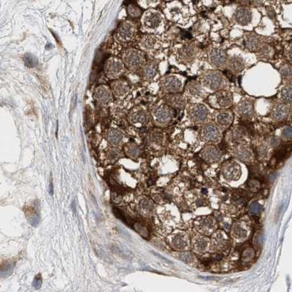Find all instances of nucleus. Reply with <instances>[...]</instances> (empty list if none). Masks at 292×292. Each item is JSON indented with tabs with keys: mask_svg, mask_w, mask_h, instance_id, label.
Returning a JSON list of instances; mask_svg holds the SVG:
<instances>
[{
	"mask_svg": "<svg viewBox=\"0 0 292 292\" xmlns=\"http://www.w3.org/2000/svg\"><path fill=\"white\" fill-rule=\"evenodd\" d=\"M217 101L221 107H227L231 105V98L226 92H220L218 94Z\"/></svg>",
	"mask_w": 292,
	"mask_h": 292,
	"instance_id": "23",
	"label": "nucleus"
},
{
	"mask_svg": "<svg viewBox=\"0 0 292 292\" xmlns=\"http://www.w3.org/2000/svg\"><path fill=\"white\" fill-rule=\"evenodd\" d=\"M94 97L95 100L102 106H108L113 101L111 90L105 85H100L95 88Z\"/></svg>",
	"mask_w": 292,
	"mask_h": 292,
	"instance_id": "3",
	"label": "nucleus"
},
{
	"mask_svg": "<svg viewBox=\"0 0 292 292\" xmlns=\"http://www.w3.org/2000/svg\"><path fill=\"white\" fill-rule=\"evenodd\" d=\"M143 77L146 80H151L156 75V66L153 63L147 64L143 68Z\"/></svg>",
	"mask_w": 292,
	"mask_h": 292,
	"instance_id": "18",
	"label": "nucleus"
},
{
	"mask_svg": "<svg viewBox=\"0 0 292 292\" xmlns=\"http://www.w3.org/2000/svg\"><path fill=\"white\" fill-rule=\"evenodd\" d=\"M205 86L211 89H219L221 88L223 83V77L217 73H210L205 75L202 80Z\"/></svg>",
	"mask_w": 292,
	"mask_h": 292,
	"instance_id": "6",
	"label": "nucleus"
},
{
	"mask_svg": "<svg viewBox=\"0 0 292 292\" xmlns=\"http://www.w3.org/2000/svg\"><path fill=\"white\" fill-rule=\"evenodd\" d=\"M283 136L286 138H290L291 137V129L290 127H286L284 129L283 132Z\"/></svg>",
	"mask_w": 292,
	"mask_h": 292,
	"instance_id": "43",
	"label": "nucleus"
},
{
	"mask_svg": "<svg viewBox=\"0 0 292 292\" xmlns=\"http://www.w3.org/2000/svg\"><path fill=\"white\" fill-rule=\"evenodd\" d=\"M235 19L241 25L248 24L251 20V12L245 8L238 9L235 12Z\"/></svg>",
	"mask_w": 292,
	"mask_h": 292,
	"instance_id": "12",
	"label": "nucleus"
},
{
	"mask_svg": "<svg viewBox=\"0 0 292 292\" xmlns=\"http://www.w3.org/2000/svg\"><path fill=\"white\" fill-rule=\"evenodd\" d=\"M15 263L11 261L3 262L0 265V278H7L13 272Z\"/></svg>",
	"mask_w": 292,
	"mask_h": 292,
	"instance_id": "16",
	"label": "nucleus"
},
{
	"mask_svg": "<svg viewBox=\"0 0 292 292\" xmlns=\"http://www.w3.org/2000/svg\"><path fill=\"white\" fill-rule=\"evenodd\" d=\"M122 138H123V134L117 129H111L108 133V142L112 145L116 146L119 145L121 143Z\"/></svg>",
	"mask_w": 292,
	"mask_h": 292,
	"instance_id": "17",
	"label": "nucleus"
},
{
	"mask_svg": "<svg viewBox=\"0 0 292 292\" xmlns=\"http://www.w3.org/2000/svg\"><path fill=\"white\" fill-rule=\"evenodd\" d=\"M237 110L242 116H249L252 114L253 112L252 105L249 101H243L238 105Z\"/></svg>",
	"mask_w": 292,
	"mask_h": 292,
	"instance_id": "20",
	"label": "nucleus"
},
{
	"mask_svg": "<svg viewBox=\"0 0 292 292\" xmlns=\"http://www.w3.org/2000/svg\"><path fill=\"white\" fill-rule=\"evenodd\" d=\"M148 115L147 112L141 109L133 110L130 114V120L134 124H144L148 121Z\"/></svg>",
	"mask_w": 292,
	"mask_h": 292,
	"instance_id": "10",
	"label": "nucleus"
},
{
	"mask_svg": "<svg viewBox=\"0 0 292 292\" xmlns=\"http://www.w3.org/2000/svg\"><path fill=\"white\" fill-rule=\"evenodd\" d=\"M112 91L114 95L118 98L124 97L129 91V85L126 81L123 80H116L111 84Z\"/></svg>",
	"mask_w": 292,
	"mask_h": 292,
	"instance_id": "7",
	"label": "nucleus"
},
{
	"mask_svg": "<svg viewBox=\"0 0 292 292\" xmlns=\"http://www.w3.org/2000/svg\"><path fill=\"white\" fill-rule=\"evenodd\" d=\"M208 240L205 239H200L197 241V249H199V250L203 251L205 250L207 247H208Z\"/></svg>",
	"mask_w": 292,
	"mask_h": 292,
	"instance_id": "36",
	"label": "nucleus"
},
{
	"mask_svg": "<svg viewBox=\"0 0 292 292\" xmlns=\"http://www.w3.org/2000/svg\"><path fill=\"white\" fill-rule=\"evenodd\" d=\"M204 157L206 160L213 162V161L219 159L220 153L215 148L208 147L205 150Z\"/></svg>",
	"mask_w": 292,
	"mask_h": 292,
	"instance_id": "19",
	"label": "nucleus"
},
{
	"mask_svg": "<svg viewBox=\"0 0 292 292\" xmlns=\"http://www.w3.org/2000/svg\"><path fill=\"white\" fill-rule=\"evenodd\" d=\"M223 175L226 180H236L240 174V168L236 163H229L223 167Z\"/></svg>",
	"mask_w": 292,
	"mask_h": 292,
	"instance_id": "8",
	"label": "nucleus"
},
{
	"mask_svg": "<svg viewBox=\"0 0 292 292\" xmlns=\"http://www.w3.org/2000/svg\"><path fill=\"white\" fill-rule=\"evenodd\" d=\"M181 97H182L177 95L172 96V97H169V102L174 107H181V105L183 103V101Z\"/></svg>",
	"mask_w": 292,
	"mask_h": 292,
	"instance_id": "31",
	"label": "nucleus"
},
{
	"mask_svg": "<svg viewBox=\"0 0 292 292\" xmlns=\"http://www.w3.org/2000/svg\"><path fill=\"white\" fill-rule=\"evenodd\" d=\"M182 54L184 57L190 58L194 55V49L191 47H185L182 51Z\"/></svg>",
	"mask_w": 292,
	"mask_h": 292,
	"instance_id": "40",
	"label": "nucleus"
},
{
	"mask_svg": "<svg viewBox=\"0 0 292 292\" xmlns=\"http://www.w3.org/2000/svg\"><path fill=\"white\" fill-rule=\"evenodd\" d=\"M172 116L171 110L167 106H161L154 112L156 121L159 123H165L170 120Z\"/></svg>",
	"mask_w": 292,
	"mask_h": 292,
	"instance_id": "9",
	"label": "nucleus"
},
{
	"mask_svg": "<svg viewBox=\"0 0 292 292\" xmlns=\"http://www.w3.org/2000/svg\"><path fill=\"white\" fill-rule=\"evenodd\" d=\"M247 45L249 47V48L251 50H255L257 48L258 46V40L255 37H248V40L247 41Z\"/></svg>",
	"mask_w": 292,
	"mask_h": 292,
	"instance_id": "33",
	"label": "nucleus"
},
{
	"mask_svg": "<svg viewBox=\"0 0 292 292\" xmlns=\"http://www.w3.org/2000/svg\"><path fill=\"white\" fill-rule=\"evenodd\" d=\"M248 156L249 153L247 150L242 149V151H240V152L239 153V157H240L241 158H247Z\"/></svg>",
	"mask_w": 292,
	"mask_h": 292,
	"instance_id": "44",
	"label": "nucleus"
},
{
	"mask_svg": "<svg viewBox=\"0 0 292 292\" xmlns=\"http://www.w3.org/2000/svg\"><path fill=\"white\" fill-rule=\"evenodd\" d=\"M181 86H182V84L178 79L175 77H169L166 79L164 87L167 91L175 93V92L180 91Z\"/></svg>",
	"mask_w": 292,
	"mask_h": 292,
	"instance_id": "11",
	"label": "nucleus"
},
{
	"mask_svg": "<svg viewBox=\"0 0 292 292\" xmlns=\"http://www.w3.org/2000/svg\"><path fill=\"white\" fill-rule=\"evenodd\" d=\"M41 285H42L41 275H40V274H38L36 277H35L34 280H33L32 286H34V288H35L36 289H38L41 287Z\"/></svg>",
	"mask_w": 292,
	"mask_h": 292,
	"instance_id": "39",
	"label": "nucleus"
},
{
	"mask_svg": "<svg viewBox=\"0 0 292 292\" xmlns=\"http://www.w3.org/2000/svg\"><path fill=\"white\" fill-rule=\"evenodd\" d=\"M140 208L144 211H148L151 209V203L148 199H143L140 201Z\"/></svg>",
	"mask_w": 292,
	"mask_h": 292,
	"instance_id": "35",
	"label": "nucleus"
},
{
	"mask_svg": "<svg viewBox=\"0 0 292 292\" xmlns=\"http://www.w3.org/2000/svg\"><path fill=\"white\" fill-rule=\"evenodd\" d=\"M139 148H138L137 146L134 145H131L128 146L127 148V153H129V155L132 157H135L138 155L139 153Z\"/></svg>",
	"mask_w": 292,
	"mask_h": 292,
	"instance_id": "34",
	"label": "nucleus"
},
{
	"mask_svg": "<svg viewBox=\"0 0 292 292\" xmlns=\"http://www.w3.org/2000/svg\"><path fill=\"white\" fill-rule=\"evenodd\" d=\"M282 98L286 102L291 103V88L286 87L282 91Z\"/></svg>",
	"mask_w": 292,
	"mask_h": 292,
	"instance_id": "32",
	"label": "nucleus"
},
{
	"mask_svg": "<svg viewBox=\"0 0 292 292\" xmlns=\"http://www.w3.org/2000/svg\"><path fill=\"white\" fill-rule=\"evenodd\" d=\"M180 258L186 263H190L193 261V256L190 253H182L180 255Z\"/></svg>",
	"mask_w": 292,
	"mask_h": 292,
	"instance_id": "38",
	"label": "nucleus"
},
{
	"mask_svg": "<svg viewBox=\"0 0 292 292\" xmlns=\"http://www.w3.org/2000/svg\"><path fill=\"white\" fill-rule=\"evenodd\" d=\"M162 22L161 15L156 11H148L143 18V24L145 28L154 29L160 25Z\"/></svg>",
	"mask_w": 292,
	"mask_h": 292,
	"instance_id": "5",
	"label": "nucleus"
},
{
	"mask_svg": "<svg viewBox=\"0 0 292 292\" xmlns=\"http://www.w3.org/2000/svg\"><path fill=\"white\" fill-rule=\"evenodd\" d=\"M147 5H152V4L156 3L158 0H144Z\"/></svg>",
	"mask_w": 292,
	"mask_h": 292,
	"instance_id": "46",
	"label": "nucleus"
},
{
	"mask_svg": "<svg viewBox=\"0 0 292 292\" xmlns=\"http://www.w3.org/2000/svg\"><path fill=\"white\" fill-rule=\"evenodd\" d=\"M123 62L130 69H136L143 64L145 58L140 51L134 49H128L123 54Z\"/></svg>",
	"mask_w": 292,
	"mask_h": 292,
	"instance_id": "2",
	"label": "nucleus"
},
{
	"mask_svg": "<svg viewBox=\"0 0 292 292\" xmlns=\"http://www.w3.org/2000/svg\"><path fill=\"white\" fill-rule=\"evenodd\" d=\"M287 116V108L283 105H278L273 111L272 116L275 120H282Z\"/></svg>",
	"mask_w": 292,
	"mask_h": 292,
	"instance_id": "21",
	"label": "nucleus"
},
{
	"mask_svg": "<svg viewBox=\"0 0 292 292\" xmlns=\"http://www.w3.org/2000/svg\"><path fill=\"white\" fill-rule=\"evenodd\" d=\"M24 63L26 66H27L28 67L32 68L37 64V59H36V57L34 56L29 53V54L26 55L24 57Z\"/></svg>",
	"mask_w": 292,
	"mask_h": 292,
	"instance_id": "28",
	"label": "nucleus"
},
{
	"mask_svg": "<svg viewBox=\"0 0 292 292\" xmlns=\"http://www.w3.org/2000/svg\"><path fill=\"white\" fill-rule=\"evenodd\" d=\"M210 60L215 66H221L225 64L226 60V53L221 50H215L210 53Z\"/></svg>",
	"mask_w": 292,
	"mask_h": 292,
	"instance_id": "13",
	"label": "nucleus"
},
{
	"mask_svg": "<svg viewBox=\"0 0 292 292\" xmlns=\"http://www.w3.org/2000/svg\"><path fill=\"white\" fill-rule=\"evenodd\" d=\"M136 33V27L130 21L122 22L118 28L117 34L118 37L123 41H129L134 37Z\"/></svg>",
	"mask_w": 292,
	"mask_h": 292,
	"instance_id": "4",
	"label": "nucleus"
},
{
	"mask_svg": "<svg viewBox=\"0 0 292 292\" xmlns=\"http://www.w3.org/2000/svg\"><path fill=\"white\" fill-rule=\"evenodd\" d=\"M233 235L237 238H243L246 236V231L238 223H236L232 229Z\"/></svg>",
	"mask_w": 292,
	"mask_h": 292,
	"instance_id": "26",
	"label": "nucleus"
},
{
	"mask_svg": "<svg viewBox=\"0 0 292 292\" xmlns=\"http://www.w3.org/2000/svg\"><path fill=\"white\" fill-rule=\"evenodd\" d=\"M217 121L219 124L223 126H227L230 124L232 121V116L231 114L227 112H221L219 113L217 116Z\"/></svg>",
	"mask_w": 292,
	"mask_h": 292,
	"instance_id": "22",
	"label": "nucleus"
},
{
	"mask_svg": "<svg viewBox=\"0 0 292 292\" xmlns=\"http://www.w3.org/2000/svg\"><path fill=\"white\" fill-rule=\"evenodd\" d=\"M281 73L283 77H285V78L286 79L290 78V77H291V73L290 66L287 65L283 66V67L281 68Z\"/></svg>",
	"mask_w": 292,
	"mask_h": 292,
	"instance_id": "37",
	"label": "nucleus"
},
{
	"mask_svg": "<svg viewBox=\"0 0 292 292\" xmlns=\"http://www.w3.org/2000/svg\"><path fill=\"white\" fill-rule=\"evenodd\" d=\"M203 135L206 140L215 141L219 137V129L212 125H207L203 129Z\"/></svg>",
	"mask_w": 292,
	"mask_h": 292,
	"instance_id": "15",
	"label": "nucleus"
},
{
	"mask_svg": "<svg viewBox=\"0 0 292 292\" xmlns=\"http://www.w3.org/2000/svg\"><path fill=\"white\" fill-rule=\"evenodd\" d=\"M173 245L177 249H183L186 245V242L185 241L184 238L180 235L175 236L174 240H173Z\"/></svg>",
	"mask_w": 292,
	"mask_h": 292,
	"instance_id": "27",
	"label": "nucleus"
},
{
	"mask_svg": "<svg viewBox=\"0 0 292 292\" xmlns=\"http://www.w3.org/2000/svg\"><path fill=\"white\" fill-rule=\"evenodd\" d=\"M188 93L191 94V95H198L200 93L201 89L199 88V85L195 82H191L188 85Z\"/></svg>",
	"mask_w": 292,
	"mask_h": 292,
	"instance_id": "29",
	"label": "nucleus"
},
{
	"mask_svg": "<svg viewBox=\"0 0 292 292\" xmlns=\"http://www.w3.org/2000/svg\"><path fill=\"white\" fill-rule=\"evenodd\" d=\"M261 210V206L257 203H254L251 205V212L252 213H257Z\"/></svg>",
	"mask_w": 292,
	"mask_h": 292,
	"instance_id": "42",
	"label": "nucleus"
},
{
	"mask_svg": "<svg viewBox=\"0 0 292 292\" xmlns=\"http://www.w3.org/2000/svg\"><path fill=\"white\" fill-rule=\"evenodd\" d=\"M208 114V109L204 105H198L194 107L191 110V116L195 121H202L207 118Z\"/></svg>",
	"mask_w": 292,
	"mask_h": 292,
	"instance_id": "14",
	"label": "nucleus"
},
{
	"mask_svg": "<svg viewBox=\"0 0 292 292\" xmlns=\"http://www.w3.org/2000/svg\"><path fill=\"white\" fill-rule=\"evenodd\" d=\"M254 251L252 249H247V250L245 251V252L243 254V258H245V260L247 259H251L254 257Z\"/></svg>",
	"mask_w": 292,
	"mask_h": 292,
	"instance_id": "41",
	"label": "nucleus"
},
{
	"mask_svg": "<svg viewBox=\"0 0 292 292\" xmlns=\"http://www.w3.org/2000/svg\"><path fill=\"white\" fill-rule=\"evenodd\" d=\"M105 75L110 78H116L122 75L124 71V65L121 60L110 57L105 62L104 66Z\"/></svg>",
	"mask_w": 292,
	"mask_h": 292,
	"instance_id": "1",
	"label": "nucleus"
},
{
	"mask_svg": "<svg viewBox=\"0 0 292 292\" xmlns=\"http://www.w3.org/2000/svg\"><path fill=\"white\" fill-rule=\"evenodd\" d=\"M230 67L231 69L235 72H240L243 69L244 63L240 58L238 57H234L232 58L230 61Z\"/></svg>",
	"mask_w": 292,
	"mask_h": 292,
	"instance_id": "24",
	"label": "nucleus"
},
{
	"mask_svg": "<svg viewBox=\"0 0 292 292\" xmlns=\"http://www.w3.org/2000/svg\"><path fill=\"white\" fill-rule=\"evenodd\" d=\"M49 193H50V194H51V195H53V186L52 180H51V183H50Z\"/></svg>",
	"mask_w": 292,
	"mask_h": 292,
	"instance_id": "45",
	"label": "nucleus"
},
{
	"mask_svg": "<svg viewBox=\"0 0 292 292\" xmlns=\"http://www.w3.org/2000/svg\"><path fill=\"white\" fill-rule=\"evenodd\" d=\"M127 10H128V13L132 17H138V16L141 15L140 9L134 5H129L128 8H127Z\"/></svg>",
	"mask_w": 292,
	"mask_h": 292,
	"instance_id": "30",
	"label": "nucleus"
},
{
	"mask_svg": "<svg viewBox=\"0 0 292 292\" xmlns=\"http://www.w3.org/2000/svg\"><path fill=\"white\" fill-rule=\"evenodd\" d=\"M156 40L152 36H146L141 41V46L145 49H151L154 46Z\"/></svg>",
	"mask_w": 292,
	"mask_h": 292,
	"instance_id": "25",
	"label": "nucleus"
}]
</instances>
